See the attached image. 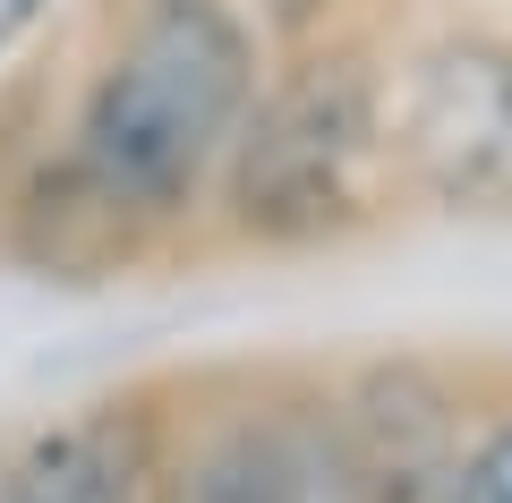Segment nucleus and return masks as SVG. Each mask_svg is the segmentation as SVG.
<instances>
[{
  "label": "nucleus",
  "instance_id": "f257e3e1",
  "mask_svg": "<svg viewBox=\"0 0 512 503\" xmlns=\"http://www.w3.org/2000/svg\"><path fill=\"white\" fill-rule=\"evenodd\" d=\"M274 43L248 0H120L52 145L0 188V256L35 282H128L214 222Z\"/></svg>",
  "mask_w": 512,
  "mask_h": 503
},
{
  "label": "nucleus",
  "instance_id": "f03ea898",
  "mask_svg": "<svg viewBox=\"0 0 512 503\" xmlns=\"http://www.w3.org/2000/svg\"><path fill=\"white\" fill-rule=\"evenodd\" d=\"M393 197V69L359 35L274 52L231 137L205 231L239 256H316L359 239Z\"/></svg>",
  "mask_w": 512,
  "mask_h": 503
},
{
  "label": "nucleus",
  "instance_id": "7ed1b4c3",
  "mask_svg": "<svg viewBox=\"0 0 512 503\" xmlns=\"http://www.w3.org/2000/svg\"><path fill=\"white\" fill-rule=\"evenodd\" d=\"M163 503H359L325 376H239L171 401Z\"/></svg>",
  "mask_w": 512,
  "mask_h": 503
},
{
  "label": "nucleus",
  "instance_id": "20e7f679",
  "mask_svg": "<svg viewBox=\"0 0 512 503\" xmlns=\"http://www.w3.org/2000/svg\"><path fill=\"white\" fill-rule=\"evenodd\" d=\"M393 188L436 214H512V35L436 26L393 69Z\"/></svg>",
  "mask_w": 512,
  "mask_h": 503
},
{
  "label": "nucleus",
  "instance_id": "39448f33",
  "mask_svg": "<svg viewBox=\"0 0 512 503\" xmlns=\"http://www.w3.org/2000/svg\"><path fill=\"white\" fill-rule=\"evenodd\" d=\"M333 418L350 444L359 503H461V461H470V393L419 350H376L342 367Z\"/></svg>",
  "mask_w": 512,
  "mask_h": 503
},
{
  "label": "nucleus",
  "instance_id": "423d86ee",
  "mask_svg": "<svg viewBox=\"0 0 512 503\" xmlns=\"http://www.w3.org/2000/svg\"><path fill=\"white\" fill-rule=\"evenodd\" d=\"M163 393H94L0 435V503H163Z\"/></svg>",
  "mask_w": 512,
  "mask_h": 503
},
{
  "label": "nucleus",
  "instance_id": "0eeeda50",
  "mask_svg": "<svg viewBox=\"0 0 512 503\" xmlns=\"http://www.w3.org/2000/svg\"><path fill=\"white\" fill-rule=\"evenodd\" d=\"M461 503H512V401L470 427V461H461Z\"/></svg>",
  "mask_w": 512,
  "mask_h": 503
},
{
  "label": "nucleus",
  "instance_id": "6e6552de",
  "mask_svg": "<svg viewBox=\"0 0 512 503\" xmlns=\"http://www.w3.org/2000/svg\"><path fill=\"white\" fill-rule=\"evenodd\" d=\"M248 9H256V26H265V43L291 52V43L342 35V9H350V0H248Z\"/></svg>",
  "mask_w": 512,
  "mask_h": 503
},
{
  "label": "nucleus",
  "instance_id": "1a4fd4ad",
  "mask_svg": "<svg viewBox=\"0 0 512 503\" xmlns=\"http://www.w3.org/2000/svg\"><path fill=\"white\" fill-rule=\"evenodd\" d=\"M52 9H60V0H0V69L35 52V35L52 26Z\"/></svg>",
  "mask_w": 512,
  "mask_h": 503
}]
</instances>
